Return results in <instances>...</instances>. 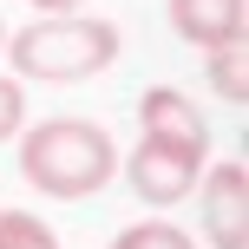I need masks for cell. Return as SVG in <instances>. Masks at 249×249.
<instances>
[{"instance_id": "cell-1", "label": "cell", "mask_w": 249, "mask_h": 249, "mask_svg": "<svg viewBox=\"0 0 249 249\" xmlns=\"http://www.w3.org/2000/svg\"><path fill=\"white\" fill-rule=\"evenodd\" d=\"M20 171L46 197H92V190L112 184L118 151L105 138V124H92V118H46L20 138Z\"/></svg>"}, {"instance_id": "cell-2", "label": "cell", "mask_w": 249, "mask_h": 249, "mask_svg": "<svg viewBox=\"0 0 249 249\" xmlns=\"http://www.w3.org/2000/svg\"><path fill=\"white\" fill-rule=\"evenodd\" d=\"M7 59L20 79H53V86H66V79H92L105 72V66L118 59V26L112 20H92V13H39L33 26H20V33L7 39Z\"/></svg>"}, {"instance_id": "cell-3", "label": "cell", "mask_w": 249, "mask_h": 249, "mask_svg": "<svg viewBox=\"0 0 249 249\" xmlns=\"http://www.w3.org/2000/svg\"><path fill=\"white\" fill-rule=\"evenodd\" d=\"M124 177H131V190L144 203H158V210H171L177 197H190L203 177V144H184V138H158L144 131L138 138V151L124 158Z\"/></svg>"}, {"instance_id": "cell-4", "label": "cell", "mask_w": 249, "mask_h": 249, "mask_svg": "<svg viewBox=\"0 0 249 249\" xmlns=\"http://www.w3.org/2000/svg\"><path fill=\"white\" fill-rule=\"evenodd\" d=\"M197 197H203V236H210V249H249V177H243V164L216 158L197 177Z\"/></svg>"}, {"instance_id": "cell-5", "label": "cell", "mask_w": 249, "mask_h": 249, "mask_svg": "<svg viewBox=\"0 0 249 249\" xmlns=\"http://www.w3.org/2000/svg\"><path fill=\"white\" fill-rule=\"evenodd\" d=\"M171 26L190 46H230L243 39V0H171Z\"/></svg>"}, {"instance_id": "cell-6", "label": "cell", "mask_w": 249, "mask_h": 249, "mask_svg": "<svg viewBox=\"0 0 249 249\" xmlns=\"http://www.w3.org/2000/svg\"><path fill=\"white\" fill-rule=\"evenodd\" d=\"M138 124L158 131V138H184V144H203V151H210V124H203V112L177 86H151L144 99H138Z\"/></svg>"}, {"instance_id": "cell-7", "label": "cell", "mask_w": 249, "mask_h": 249, "mask_svg": "<svg viewBox=\"0 0 249 249\" xmlns=\"http://www.w3.org/2000/svg\"><path fill=\"white\" fill-rule=\"evenodd\" d=\"M0 249H59V236L33 210H0Z\"/></svg>"}, {"instance_id": "cell-8", "label": "cell", "mask_w": 249, "mask_h": 249, "mask_svg": "<svg viewBox=\"0 0 249 249\" xmlns=\"http://www.w3.org/2000/svg\"><path fill=\"white\" fill-rule=\"evenodd\" d=\"M210 86L223 92V105H243V39L210 46Z\"/></svg>"}, {"instance_id": "cell-9", "label": "cell", "mask_w": 249, "mask_h": 249, "mask_svg": "<svg viewBox=\"0 0 249 249\" xmlns=\"http://www.w3.org/2000/svg\"><path fill=\"white\" fill-rule=\"evenodd\" d=\"M112 249H197V243H190V236H184L177 223L151 216V223H131V230H124V236H118Z\"/></svg>"}, {"instance_id": "cell-10", "label": "cell", "mask_w": 249, "mask_h": 249, "mask_svg": "<svg viewBox=\"0 0 249 249\" xmlns=\"http://www.w3.org/2000/svg\"><path fill=\"white\" fill-rule=\"evenodd\" d=\"M26 124V92H20V79H0V138H13Z\"/></svg>"}, {"instance_id": "cell-11", "label": "cell", "mask_w": 249, "mask_h": 249, "mask_svg": "<svg viewBox=\"0 0 249 249\" xmlns=\"http://www.w3.org/2000/svg\"><path fill=\"white\" fill-rule=\"evenodd\" d=\"M39 13H79V0H33Z\"/></svg>"}, {"instance_id": "cell-12", "label": "cell", "mask_w": 249, "mask_h": 249, "mask_svg": "<svg viewBox=\"0 0 249 249\" xmlns=\"http://www.w3.org/2000/svg\"><path fill=\"white\" fill-rule=\"evenodd\" d=\"M0 46H7V26H0Z\"/></svg>"}]
</instances>
